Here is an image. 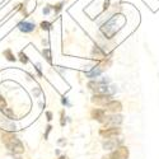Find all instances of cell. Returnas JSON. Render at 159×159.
I'll return each mask as SVG.
<instances>
[{"mask_svg":"<svg viewBox=\"0 0 159 159\" xmlns=\"http://www.w3.org/2000/svg\"><path fill=\"white\" fill-rule=\"evenodd\" d=\"M51 129H52V127H51V126L48 125V126H47V130H46V134H45V139H47V138H48V134H50Z\"/></svg>","mask_w":159,"mask_h":159,"instance_id":"obj_17","label":"cell"},{"mask_svg":"<svg viewBox=\"0 0 159 159\" xmlns=\"http://www.w3.org/2000/svg\"><path fill=\"white\" fill-rule=\"evenodd\" d=\"M48 13H50V5L43 9V14H48Z\"/></svg>","mask_w":159,"mask_h":159,"instance_id":"obj_20","label":"cell"},{"mask_svg":"<svg viewBox=\"0 0 159 159\" xmlns=\"http://www.w3.org/2000/svg\"><path fill=\"white\" fill-rule=\"evenodd\" d=\"M41 28L43 31H50L51 30V23L50 22H42L41 23Z\"/></svg>","mask_w":159,"mask_h":159,"instance_id":"obj_12","label":"cell"},{"mask_svg":"<svg viewBox=\"0 0 159 159\" xmlns=\"http://www.w3.org/2000/svg\"><path fill=\"white\" fill-rule=\"evenodd\" d=\"M130 155V152L126 147H118L116 148L110 155H108V159H127Z\"/></svg>","mask_w":159,"mask_h":159,"instance_id":"obj_2","label":"cell"},{"mask_svg":"<svg viewBox=\"0 0 159 159\" xmlns=\"http://www.w3.org/2000/svg\"><path fill=\"white\" fill-rule=\"evenodd\" d=\"M103 124L110 126V127H117L118 125L122 124V116L116 115V113H113L112 116H106V120Z\"/></svg>","mask_w":159,"mask_h":159,"instance_id":"obj_3","label":"cell"},{"mask_svg":"<svg viewBox=\"0 0 159 159\" xmlns=\"http://www.w3.org/2000/svg\"><path fill=\"white\" fill-rule=\"evenodd\" d=\"M61 7H62V4L60 3V4H57V5H55L54 8H55V11H60L61 10Z\"/></svg>","mask_w":159,"mask_h":159,"instance_id":"obj_18","label":"cell"},{"mask_svg":"<svg viewBox=\"0 0 159 159\" xmlns=\"http://www.w3.org/2000/svg\"><path fill=\"white\" fill-rule=\"evenodd\" d=\"M43 56L47 59V61L51 64V55H50V50L48 48H46V50H43Z\"/></svg>","mask_w":159,"mask_h":159,"instance_id":"obj_14","label":"cell"},{"mask_svg":"<svg viewBox=\"0 0 159 159\" xmlns=\"http://www.w3.org/2000/svg\"><path fill=\"white\" fill-rule=\"evenodd\" d=\"M3 112H4V113L8 116V117H10V118H13V117H14V115H13V112H11L9 108H4V110H3Z\"/></svg>","mask_w":159,"mask_h":159,"instance_id":"obj_15","label":"cell"},{"mask_svg":"<svg viewBox=\"0 0 159 159\" xmlns=\"http://www.w3.org/2000/svg\"><path fill=\"white\" fill-rule=\"evenodd\" d=\"M106 107V110L107 111H110V112H112V113H118L121 110H122V104H121V102L120 101H116V99H111L107 104L104 106Z\"/></svg>","mask_w":159,"mask_h":159,"instance_id":"obj_6","label":"cell"},{"mask_svg":"<svg viewBox=\"0 0 159 159\" xmlns=\"http://www.w3.org/2000/svg\"><path fill=\"white\" fill-rule=\"evenodd\" d=\"M65 125V121H64V112H61V126Z\"/></svg>","mask_w":159,"mask_h":159,"instance_id":"obj_21","label":"cell"},{"mask_svg":"<svg viewBox=\"0 0 159 159\" xmlns=\"http://www.w3.org/2000/svg\"><path fill=\"white\" fill-rule=\"evenodd\" d=\"M62 103H64V104H69L68 101H66V98H62Z\"/></svg>","mask_w":159,"mask_h":159,"instance_id":"obj_22","label":"cell"},{"mask_svg":"<svg viewBox=\"0 0 159 159\" xmlns=\"http://www.w3.org/2000/svg\"><path fill=\"white\" fill-rule=\"evenodd\" d=\"M93 54L96 55V57H97V59H103V57H104V52H103L99 47H97V46H96V47H94V50H93Z\"/></svg>","mask_w":159,"mask_h":159,"instance_id":"obj_10","label":"cell"},{"mask_svg":"<svg viewBox=\"0 0 159 159\" xmlns=\"http://www.w3.org/2000/svg\"><path fill=\"white\" fill-rule=\"evenodd\" d=\"M90 115H92V118H93V120H96V121H98V122H101V124H103L104 120H106V110L94 108L93 111H92Z\"/></svg>","mask_w":159,"mask_h":159,"instance_id":"obj_7","label":"cell"},{"mask_svg":"<svg viewBox=\"0 0 159 159\" xmlns=\"http://www.w3.org/2000/svg\"><path fill=\"white\" fill-rule=\"evenodd\" d=\"M4 56H7V59H8L9 61H16V57H14V55L11 54L10 50H5V51H4Z\"/></svg>","mask_w":159,"mask_h":159,"instance_id":"obj_11","label":"cell"},{"mask_svg":"<svg viewBox=\"0 0 159 159\" xmlns=\"http://www.w3.org/2000/svg\"><path fill=\"white\" fill-rule=\"evenodd\" d=\"M111 101L110 94H94L92 97V103H94L96 106H106Z\"/></svg>","mask_w":159,"mask_h":159,"instance_id":"obj_5","label":"cell"},{"mask_svg":"<svg viewBox=\"0 0 159 159\" xmlns=\"http://www.w3.org/2000/svg\"><path fill=\"white\" fill-rule=\"evenodd\" d=\"M121 134V129L120 127H107V129H102L99 131V135L106 138V139H112V138H116L117 135Z\"/></svg>","mask_w":159,"mask_h":159,"instance_id":"obj_4","label":"cell"},{"mask_svg":"<svg viewBox=\"0 0 159 159\" xmlns=\"http://www.w3.org/2000/svg\"><path fill=\"white\" fill-rule=\"evenodd\" d=\"M19 57H20V61L23 62V64H27V61H28V59H27V56H25L23 52H20L19 54Z\"/></svg>","mask_w":159,"mask_h":159,"instance_id":"obj_16","label":"cell"},{"mask_svg":"<svg viewBox=\"0 0 159 159\" xmlns=\"http://www.w3.org/2000/svg\"><path fill=\"white\" fill-rule=\"evenodd\" d=\"M120 144H121V141H118V140H116V139H107V140L103 143V148H104L106 150H111V149L118 148L117 145H120Z\"/></svg>","mask_w":159,"mask_h":159,"instance_id":"obj_9","label":"cell"},{"mask_svg":"<svg viewBox=\"0 0 159 159\" xmlns=\"http://www.w3.org/2000/svg\"><path fill=\"white\" fill-rule=\"evenodd\" d=\"M4 108H7V102H5V99L3 98V96L0 94V110H4Z\"/></svg>","mask_w":159,"mask_h":159,"instance_id":"obj_13","label":"cell"},{"mask_svg":"<svg viewBox=\"0 0 159 159\" xmlns=\"http://www.w3.org/2000/svg\"><path fill=\"white\" fill-rule=\"evenodd\" d=\"M59 159H66V157H64V155H62V157H60Z\"/></svg>","mask_w":159,"mask_h":159,"instance_id":"obj_23","label":"cell"},{"mask_svg":"<svg viewBox=\"0 0 159 159\" xmlns=\"http://www.w3.org/2000/svg\"><path fill=\"white\" fill-rule=\"evenodd\" d=\"M3 143L5 144V147L14 154H22L24 152V147H23L22 141L13 134L5 132V134L3 135Z\"/></svg>","mask_w":159,"mask_h":159,"instance_id":"obj_1","label":"cell"},{"mask_svg":"<svg viewBox=\"0 0 159 159\" xmlns=\"http://www.w3.org/2000/svg\"><path fill=\"white\" fill-rule=\"evenodd\" d=\"M34 27H36V25H34L33 23L27 22V20H23V22H20V23L18 24V28H19L22 32H24V33H31V32H33V31H34Z\"/></svg>","mask_w":159,"mask_h":159,"instance_id":"obj_8","label":"cell"},{"mask_svg":"<svg viewBox=\"0 0 159 159\" xmlns=\"http://www.w3.org/2000/svg\"><path fill=\"white\" fill-rule=\"evenodd\" d=\"M46 116H47V120H48V121L52 120V113H51V112H46Z\"/></svg>","mask_w":159,"mask_h":159,"instance_id":"obj_19","label":"cell"}]
</instances>
